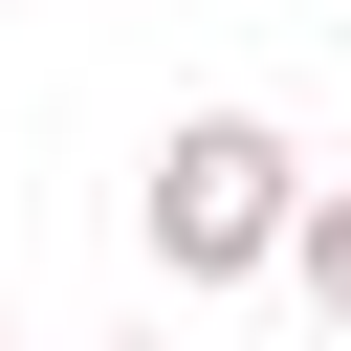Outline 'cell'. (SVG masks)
Returning a JSON list of instances; mask_svg holds the SVG:
<instances>
[{"label": "cell", "mask_w": 351, "mask_h": 351, "mask_svg": "<svg viewBox=\"0 0 351 351\" xmlns=\"http://www.w3.org/2000/svg\"><path fill=\"white\" fill-rule=\"evenodd\" d=\"M285 285H307V307H329V351H351V176L307 197V241H285Z\"/></svg>", "instance_id": "cell-2"}, {"label": "cell", "mask_w": 351, "mask_h": 351, "mask_svg": "<svg viewBox=\"0 0 351 351\" xmlns=\"http://www.w3.org/2000/svg\"><path fill=\"white\" fill-rule=\"evenodd\" d=\"M307 197H329V176H307L263 110H176V132H154V176H132V241H154L176 285H263V263L307 241Z\"/></svg>", "instance_id": "cell-1"}]
</instances>
